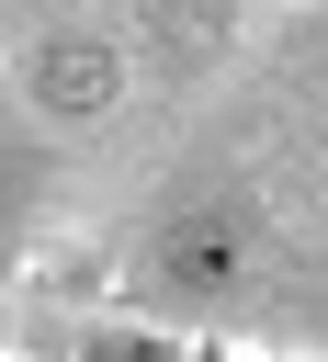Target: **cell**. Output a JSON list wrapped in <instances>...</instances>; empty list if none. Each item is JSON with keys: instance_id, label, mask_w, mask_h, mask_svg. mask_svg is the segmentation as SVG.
<instances>
[{"instance_id": "obj_1", "label": "cell", "mask_w": 328, "mask_h": 362, "mask_svg": "<svg viewBox=\"0 0 328 362\" xmlns=\"http://www.w3.org/2000/svg\"><path fill=\"white\" fill-rule=\"evenodd\" d=\"M34 90L57 102V113H113V90H124V57H113V34H45L34 45Z\"/></svg>"}, {"instance_id": "obj_2", "label": "cell", "mask_w": 328, "mask_h": 362, "mask_svg": "<svg viewBox=\"0 0 328 362\" xmlns=\"http://www.w3.org/2000/svg\"><path fill=\"white\" fill-rule=\"evenodd\" d=\"M238 260H249V226L238 215H192V226H170V283H238Z\"/></svg>"}, {"instance_id": "obj_3", "label": "cell", "mask_w": 328, "mask_h": 362, "mask_svg": "<svg viewBox=\"0 0 328 362\" xmlns=\"http://www.w3.org/2000/svg\"><path fill=\"white\" fill-rule=\"evenodd\" d=\"M90 362H158V339H102Z\"/></svg>"}]
</instances>
